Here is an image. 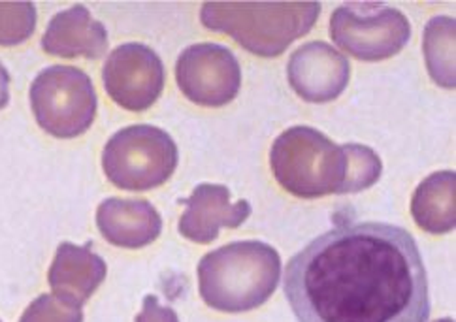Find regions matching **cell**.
<instances>
[{
    "mask_svg": "<svg viewBox=\"0 0 456 322\" xmlns=\"http://www.w3.org/2000/svg\"><path fill=\"white\" fill-rule=\"evenodd\" d=\"M298 322H428L430 286L415 237L388 222L338 224L287 264Z\"/></svg>",
    "mask_w": 456,
    "mask_h": 322,
    "instance_id": "1",
    "label": "cell"
},
{
    "mask_svg": "<svg viewBox=\"0 0 456 322\" xmlns=\"http://www.w3.org/2000/svg\"><path fill=\"white\" fill-rule=\"evenodd\" d=\"M281 279V256L265 241L246 239L202 256L199 291L223 313H246L266 303Z\"/></svg>",
    "mask_w": 456,
    "mask_h": 322,
    "instance_id": "2",
    "label": "cell"
},
{
    "mask_svg": "<svg viewBox=\"0 0 456 322\" xmlns=\"http://www.w3.org/2000/svg\"><path fill=\"white\" fill-rule=\"evenodd\" d=\"M321 10V3H206L200 20L253 55L280 57L314 28Z\"/></svg>",
    "mask_w": 456,
    "mask_h": 322,
    "instance_id": "3",
    "label": "cell"
},
{
    "mask_svg": "<svg viewBox=\"0 0 456 322\" xmlns=\"http://www.w3.org/2000/svg\"><path fill=\"white\" fill-rule=\"evenodd\" d=\"M270 166L278 183L298 198L341 195L347 155L329 136L312 126H290L275 138Z\"/></svg>",
    "mask_w": 456,
    "mask_h": 322,
    "instance_id": "4",
    "label": "cell"
},
{
    "mask_svg": "<svg viewBox=\"0 0 456 322\" xmlns=\"http://www.w3.org/2000/svg\"><path fill=\"white\" fill-rule=\"evenodd\" d=\"M108 180L123 190H150L167 183L177 168V146L151 125H130L113 134L102 155Z\"/></svg>",
    "mask_w": 456,
    "mask_h": 322,
    "instance_id": "5",
    "label": "cell"
},
{
    "mask_svg": "<svg viewBox=\"0 0 456 322\" xmlns=\"http://www.w3.org/2000/svg\"><path fill=\"white\" fill-rule=\"evenodd\" d=\"M30 108L47 134L70 140L89 131L96 117L99 99L91 77L84 70L53 64L32 82Z\"/></svg>",
    "mask_w": 456,
    "mask_h": 322,
    "instance_id": "6",
    "label": "cell"
},
{
    "mask_svg": "<svg viewBox=\"0 0 456 322\" xmlns=\"http://www.w3.org/2000/svg\"><path fill=\"white\" fill-rule=\"evenodd\" d=\"M330 36L358 60L378 62L398 55L411 38L405 15L381 3H349L334 10Z\"/></svg>",
    "mask_w": 456,
    "mask_h": 322,
    "instance_id": "7",
    "label": "cell"
},
{
    "mask_svg": "<svg viewBox=\"0 0 456 322\" xmlns=\"http://www.w3.org/2000/svg\"><path fill=\"white\" fill-rule=\"evenodd\" d=\"M177 87L199 106L221 108L232 102L241 87L236 55L221 44H194L175 62Z\"/></svg>",
    "mask_w": 456,
    "mask_h": 322,
    "instance_id": "8",
    "label": "cell"
},
{
    "mask_svg": "<svg viewBox=\"0 0 456 322\" xmlns=\"http://www.w3.org/2000/svg\"><path fill=\"white\" fill-rule=\"evenodd\" d=\"M110 99L128 111L150 109L167 82L165 64L157 52L143 44H123L113 50L102 68Z\"/></svg>",
    "mask_w": 456,
    "mask_h": 322,
    "instance_id": "9",
    "label": "cell"
},
{
    "mask_svg": "<svg viewBox=\"0 0 456 322\" xmlns=\"http://www.w3.org/2000/svg\"><path fill=\"white\" fill-rule=\"evenodd\" d=\"M290 87L305 102H332L347 89L351 64L327 42H309L290 55L287 64Z\"/></svg>",
    "mask_w": 456,
    "mask_h": 322,
    "instance_id": "10",
    "label": "cell"
},
{
    "mask_svg": "<svg viewBox=\"0 0 456 322\" xmlns=\"http://www.w3.org/2000/svg\"><path fill=\"white\" fill-rule=\"evenodd\" d=\"M185 212L179 219V234L194 244H211L221 229H238L251 215L248 200L232 202L231 189L202 183L185 200Z\"/></svg>",
    "mask_w": 456,
    "mask_h": 322,
    "instance_id": "11",
    "label": "cell"
},
{
    "mask_svg": "<svg viewBox=\"0 0 456 322\" xmlns=\"http://www.w3.org/2000/svg\"><path fill=\"white\" fill-rule=\"evenodd\" d=\"M96 227L111 246L142 249L160 236L162 219L148 200L108 198L96 209Z\"/></svg>",
    "mask_w": 456,
    "mask_h": 322,
    "instance_id": "12",
    "label": "cell"
},
{
    "mask_svg": "<svg viewBox=\"0 0 456 322\" xmlns=\"http://www.w3.org/2000/svg\"><path fill=\"white\" fill-rule=\"evenodd\" d=\"M108 266L102 256L87 246H74L64 241L47 271V281L55 296L76 305H84L106 279Z\"/></svg>",
    "mask_w": 456,
    "mask_h": 322,
    "instance_id": "13",
    "label": "cell"
},
{
    "mask_svg": "<svg viewBox=\"0 0 456 322\" xmlns=\"http://www.w3.org/2000/svg\"><path fill=\"white\" fill-rule=\"evenodd\" d=\"M42 47L53 57L99 59L108 50V32L84 4H77L53 15L44 32Z\"/></svg>",
    "mask_w": 456,
    "mask_h": 322,
    "instance_id": "14",
    "label": "cell"
},
{
    "mask_svg": "<svg viewBox=\"0 0 456 322\" xmlns=\"http://www.w3.org/2000/svg\"><path fill=\"white\" fill-rule=\"evenodd\" d=\"M456 173L436 172L422 181L411 198L417 227L428 234H449L456 227Z\"/></svg>",
    "mask_w": 456,
    "mask_h": 322,
    "instance_id": "15",
    "label": "cell"
},
{
    "mask_svg": "<svg viewBox=\"0 0 456 322\" xmlns=\"http://www.w3.org/2000/svg\"><path fill=\"white\" fill-rule=\"evenodd\" d=\"M454 18L437 15L425 27L422 52H425L427 68L437 85L445 89L456 87L454 76Z\"/></svg>",
    "mask_w": 456,
    "mask_h": 322,
    "instance_id": "16",
    "label": "cell"
},
{
    "mask_svg": "<svg viewBox=\"0 0 456 322\" xmlns=\"http://www.w3.org/2000/svg\"><path fill=\"white\" fill-rule=\"evenodd\" d=\"M344 151L347 155V173L341 195H354V192L366 190L379 181L383 163L376 151L358 146V143H347Z\"/></svg>",
    "mask_w": 456,
    "mask_h": 322,
    "instance_id": "17",
    "label": "cell"
},
{
    "mask_svg": "<svg viewBox=\"0 0 456 322\" xmlns=\"http://www.w3.org/2000/svg\"><path fill=\"white\" fill-rule=\"evenodd\" d=\"M37 8L32 3H0V45H20L37 28Z\"/></svg>",
    "mask_w": 456,
    "mask_h": 322,
    "instance_id": "18",
    "label": "cell"
},
{
    "mask_svg": "<svg viewBox=\"0 0 456 322\" xmlns=\"http://www.w3.org/2000/svg\"><path fill=\"white\" fill-rule=\"evenodd\" d=\"M20 322H84V311L55 294H42L28 305Z\"/></svg>",
    "mask_w": 456,
    "mask_h": 322,
    "instance_id": "19",
    "label": "cell"
},
{
    "mask_svg": "<svg viewBox=\"0 0 456 322\" xmlns=\"http://www.w3.org/2000/svg\"><path fill=\"white\" fill-rule=\"evenodd\" d=\"M134 322H179V317L168 305H160L157 296L150 294L143 298L142 311L136 315Z\"/></svg>",
    "mask_w": 456,
    "mask_h": 322,
    "instance_id": "20",
    "label": "cell"
},
{
    "mask_svg": "<svg viewBox=\"0 0 456 322\" xmlns=\"http://www.w3.org/2000/svg\"><path fill=\"white\" fill-rule=\"evenodd\" d=\"M10 102V74L4 68V64L0 62V109L8 106Z\"/></svg>",
    "mask_w": 456,
    "mask_h": 322,
    "instance_id": "21",
    "label": "cell"
},
{
    "mask_svg": "<svg viewBox=\"0 0 456 322\" xmlns=\"http://www.w3.org/2000/svg\"><path fill=\"white\" fill-rule=\"evenodd\" d=\"M436 322H454V320H452V318H449V317H447V318H439V320H436Z\"/></svg>",
    "mask_w": 456,
    "mask_h": 322,
    "instance_id": "22",
    "label": "cell"
}]
</instances>
